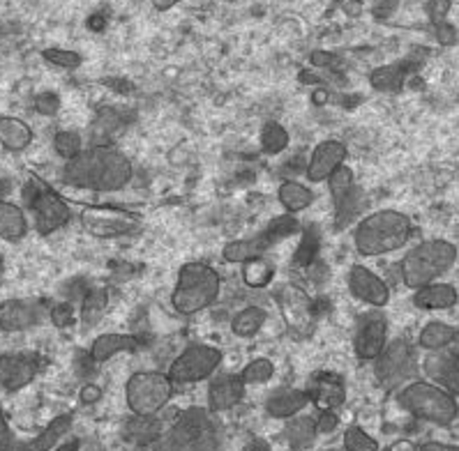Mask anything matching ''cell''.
I'll return each instance as SVG.
<instances>
[{
    "label": "cell",
    "mask_w": 459,
    "mask_h": 451,
    "mask_svg": "<svg viewBox=\"0 0 459 451\" xmlns=\"http://www.w3.org/2000/svg\"><path fill=\"white\" fill-rule=\"evenodd\" d=\"M134 168L130 157L123 155L114 145H91L76 157L65 161L63 183L76 189L111 193L130 184Z\"/></svg>",
    "instance_id": "obj_1"
},
{
    "label": "cell",
    "mask_w": 459,
    "mask_h": 451,
    "mask_svg": "<svg viewBox=\"0 0 459 451\" xmlns=\"http://www.w3.org/2000/svg\"><path fill=\"white\" fill-rule=\"evenodd\" d=\"M413 235V224L400 209H378L353 228V244L360 256H385L397 251Z\"/></svg>",
    "instance_id": "obj_2"
},
{
    "label": "cell",
    "mask_w": 459,
    "mask_h": 451,
    "mask_svg": "<svg viewBox=\"0 0 459 451\" xmlns=\"http://www.w3.org/2000/svg\"><path fill=\"white\" fill-rule=\"evenodd\" d=\"M220 293L221 277L215 268L205 263H185L171 293L173 311L180 316H195L211 309L220 300Z\"/></svg>",
    "instance_id": "obj_3"
},
{
    "label": "cell",
    "mask_w": 459,
    "mask_h": 451,
    "mask_svg": "<svg viewBox=\"0 0 459 451\" xmlns=\"http://www.w3.org/2000/svg\"><path fill=\"white\" fill-rule=\"evenodd\" d=\"M397 405L420 421L434 426H450L459 414L457 396L437 382L411 380L397 392Z\"/></svg>",
    "instance_id": "obj_4"
},
{
    "label": "cell",
    "mask_w": 459,
    "mask_h": 451,
    "mask_svg": "<svg viewBox=\"0 0 459 451\" xmlns=\"http://www.w3.org/2000/svg\"><path fill=\"white\" fill-rule=\"evenodd\" d=\"M457 263V247L448 240H427L411 249L400 263L402 284L418 290L427 284H434L438 277L453 269Z\"/></svg>",
    "instance_id": "obj_5"
},
{
    "label": "cell",
    "mask_w": 459,
    "mask_h": 451,
    "mask_svg": "<svg viewBox=\"0 0 459 451\" xmlns=\"http://www.w3.org/2000/svg\"><path fill=\"white\" fill-rule=\"evenodd\" d=\"M162 451H221V433L211 410L187 408L160 440Z\"/></svg>",
    "instance_id": "obj_6"
},
{
    "label": "cell",
    "mask_w": 459,
    "mask_h": 451,
    "mask_svg": "<svg viewBox=\"0 0 459 451\" xmlns=\"http://www.w3.org/2000/svg\"><path fill=\"white\" fill-rule=\"evenodd\" d=\"M173 396V380L162 370H136L125 385V401L132 414L162 413Z\"/></svg>",
    "instance_id": "obj_7"
},
{
    "label": "cell",
    "mask_w": 459,
    "mask_h": 451,
    "mask_svg": "<svg viewBox=\"0 0 459 451\" xmlns=\"http://www.w3.org/2000/svg\"><path fill=\"white\" fill-rule=\"evenodd\" d=\"M300 231V221L293 215H281L275 217L268 226H264L255 237H247V240H233L224 244L221 249V258L227 263H240L256 256H264L265 251H271L273 247H277L281 240L296 235Z\"/></svg>",
    "instance_id": "obj_8"
},
{
    "label": "cell",
    "mask_w": 459,
    "mask_h": 451,
    "mask_svg": "<svg viewBox=\"0 0 459 451\" xmlns=\"http://www.w3.org/2000/svg\"><path fill=\"white\" fill-rule=\"evenodd\" d=\"M418 376V360L413 345L406 338H393L374 360V378L385 392L409 385Z\"/></svg>",
    "instance_id": "obj_9"
},
{
    "label": "cell",
    "mask_w": 459,
    "mask_h": 451,
    "mask_svg": "<svg viewBox=\"0 0 459 451\" xmlns=\"http://www.w3.org/2000/svg\"><path fill=\"white\" fill-rule=\"evenodd\" d=\"M23 205L30 209L33 215L35 228H38L42 235H51L58 228L70 224V205L60 199L54 189L44 187L39 180H28L23 184Z\"/></svg>",
    "instance_id": "obj_10"
},
{
    "label": "cell",
    "mask_w": 459,
    "mask_h": 451,
    "mask_svg": "<svg viewBox=\"0 0 459 451\" xmlns=\"http://www.w3.org/2000/svg\"><path fill=\"white\" fill-rule=\"evenodd\" d=\"M221 366V350L208 344H192L171 362L169 378L173 385H192L204 382L217 373Z\"/></svg>",
    "instance_id": "obj_11"
},
{
    "label": "cell",
    "mask_w": 459,
    "mask_h": 451,
    "mask_svg": "<svg viewBox=\"0 0 459 451\" xmlns=\"http://www.w3.org/2000/svg\"><path fill=\"white\" fill-rule=\"evenodd\" d=\"M72 430V414H60L51 419L49 426L30 440H22L12 433L5 414L0 413V451H51Z\"/></svg>",
    "instance_id": "obj_12"
},
{
    "label": "cell",
    "mask_w": 459,
    "mask_h": 451,
    "mask_svg": "<svg viewBox=\"0 0 459 451\" xmlns=\"http://www.w3.org/2000/svg\"><path fill=\"white\" fill-rule=\"evenodd\" d=\"M388 344V318L381 309L360 313L353 332V353L360 362H374Z\"/></svg>",
    "instance_id": "obj_13"
},
{
    "label": "cell",
    "mask_w": 459,
    "mask_h": 451,
    "mask_svg": "<svg viewBox=\"0 0 459 451\" xmlns=\"http://www.w3.org/2000/svg\"><path fill=\"white\" fill-rule=\"evenodd\" d=\"M82 224L91 235L95 237H120L139 231L141 219L127 209L114 208H83Z\"/></svg>",
    "instance_id": "obj_14"
},
{
    "label": "cell",
    "mask_w": 459,
    "mask_h": 451,
    "mask_svg": "<svg viewBox=\"0 0 459 451\" xmlns=\"http://www.w3.org/2000/svg\"><path fill=\"white\" fill-rule=\"evenodd\" d=\"M277 302L291 332H296L298 336H309L314 328V309L307 293L293 284H284L277 290Z\"/></svg>",
    "instance_id": "obj_15"
},
{
    "label": "cell",
    "mask_w": 459,
    "mask_h": 451,
    "mask_svg": "<svg viewBox=\"0 0 459 451\" xmlns=\"http://www.w3.org/2000/svg\"><path fill=\"white\" fill-rule=\"evenodd\" d=\"M349 290L356 300L374 306V309H384L390 302V288L378 274L368 269L365 265H353L349 269Z\"/></svg>",
    "instance_id": "obj_16"
},
{
    "label": "cell",
    "mask_w": 459,
    "mask_h": 451,
    "mask_svg": "<svg viewBox=\"0 0 459 451\" xmlns=\"http://www.w3.org/2000/svg\"><path fill=\"white\" fill-rule=\"evenodd\" d=\"M39 360L35 354H0V387L7 392H19L35 380Z\"/></svg>",
    "instance_id": "obj_17"
},
{
    "label": "cell",
    "mask_w": 459,
    "mask_h": 451,
    "mask_svg": "<svg viewBox=\"0 0 459 451\" xmlns=\"http://www.w3.org/2000/svg\"><path fill=\"white\" fill-rule=\"evenodd\" d=\"M349 157V150L342 140H324L312 150V157L307 161V168H305V175L312 184H319L328 180V175L335 171L337 166H342Z\"/></svg>",
    "instance_id": "obj_18"
},
{
    "label": "cell",
    "mask_w": 459,
    "mask_h": 451,
    "mask_svg": "<svg viewBox=\"0 0 459 451\" xmlns=\"http://www.w3.org/2000/svg\"><path fill=\"white\" fill-rule=\"evenodd\" d=\"M245 385L240 373H221L215 376L208 385V410L211 413H227L236 408L245 396Z\"/></svg>",
    "instance_id": "obj_19"
},
{
    "label": "cell",
    "mask_w": 459,
    "mask_h": 451,
    "mask_svg": "<svg viewBox=\"0 0 459 451\" xmlns=\"http://www.w3.org/2000/svg\"><path fill=\"white\" fill-rule=\"evenodd\" d=\"M307 394H309V401H312L319 410L342 408L346 401L344 378H342L340 373H330V370L316 373L312 385H309Z\"/></svg>",
    "instance_id": "obj_20"
},
{
    "label": "cell",
    "mask_w": 459,
    "mask_h": 451,
    "mask_svg": "<svg viewBox=\"0 0 459 451\" xmlns=\"http://www.w3.org/2000/svg\"><path fill=\"white\" fill-rule=\"evenodd\" d=\"M425 373L443 389H448L453 396H459V353L453 350L432 353L425 360Z\"/></svg>",
    "instance_id": "obj_21"
},
{
    "label": "cell",
    "mask_w": 459,
    "mask_h": 451,
    "mask_svg": "<svg viewBox=\"0 0 459 451\" xmlns=\"http://www.w3.org/2000/svg\"><path fill=\"white\" fill-rule=\"evenodd\" d=\"M42 320V309L38 302L7 300L0 304V329L3 332H23L35 328Z\"/></svg>",
    "instance_id": "obj_22"
},
{
    "label": "cell",
    "mask_w": 459,
    "mask_h": 451,
    "mask_svg": "<svg viewBox=\"0 0 459 451\" xmlns=\"http://www.w3.org/2000/svg\"><path fill=\"white\" fill-rule=\"evenodd\" d=\"M307 389H296V387H277L265 398V413L275 419H291L303 413L309 405Z\"/></svg>",
    "instance_id": "obj_23"
},
{
    "label": "cell",
    "mask_w": 459,
    "mask_h": 451,
    "mask_svg": "<svg viewBox=\"0 0 459 451\" xmlns=\"http://www.w3.org/2000/svg\"><path fill=\"white\" fill-rule=\"evenodd\" d=\"M157 414H132L125 421L123 438L136 449H148L152 445H160L162 440V424Z\"/></svg>",
    "instance_id": "obj_24"
},
{
    "label": "cell",
    "mask_w": 459,
    "mask_h": 451,
    "mask_svg": "<svg viewBox=\"0 0 459 451\" xmlns=\"http://www.w3.org/2000/svg\"><path fill=\"white\" fill-rule=\"evenodd\" d=\"M141 345L139 336L136 334H120V332H108V334H100L91 345V357L95 364H104L111 357L120 353H136Z\"/></svg>",
    "instance_id": "obj_25"
},
{
    "label": "cell",
    "mask_w": 459,
    "mask_h": 451,
    "mask_svg": "<svg viewBox=\"0 0 459 451\" xmlns=\"http://www.w3.org/2000/svg\"><path fill=\"white\" fill-rule=\"evenodd\" d=\"M459 302V293L453 284H427L416 290L413 304L425 311H443V309H453Z\"/></svg>",
    "instance_id": "obj_26"
},
{
    "label": "cell",
    "mask_w": 459,
    "mask_h": 451,
    "mask_svg": "<svg viewBox=\"0 0 459 451\" xmlns=\"http://www.w3.org/2000/svg\"><path fill=\"white\" fill-rule=\"evenodd\" d=\"M284 440L291 449L307 451L312 449L316 438H319V429H316V419L309 417V414H296L287 421L284 426Z\"/></svg>",
    "instance_id": "obj_27"
},
{
    "label": "cell",
    "mask_w": 459,
    "mask_h": 451,
    "mask_svg": "<svg viewBox=\"0 0 459 451\" xmlns=\"http://www.w3.org/2000/svg\"><path fill=\"white\" fill-rule=\"evenodd\" d=\"M33 143V129L12 115H0V145L10 152H23Z\"/></svg>",
    "instance_id": "obj_28"
},
{
    "label": "cell",
    "mask_w": 459,
    "mask_h": 451,
    "mask_svg": "<svg viewBox=\"0 0 459 451\" xmlns=\"http://www.w3.org/2000/svg\"><path fill=\"white\" fill-rule=\"evenodd\" d=\"M26 212L10 200H0V237L7 242H19L26 237Z\"/></svg>",
    "instance_id": "obj_29"
},
{
    "label": "cell",
    "mask_w": 459,
    "mask_h": 451,
    "mask_svg": "<svg viewBox=\"0 0 459 451\" xmlns=\"http://www.w3.org/2000/svg\"><path fill=\"white\" fill-rule=\"evenodd\" d=\"M459 332L457 328L448 325V322H427L422 328L420 336H418V345L422 350H429V353H437V350H446L448 345L457 344Z\"/></svg>",
    "instance_id": "obj_30"
},
{
    "label": "cell",
    "mask_w": 459,
    "mask_h": 451,
    "mask_svg": "<svg viewBox=\"0 0 459 451\" xmlns=\"http://www.w3.org/2000/svg\"><path fill=\"white\" fill-rule=\"evenodd\" d=\"M411 64L406 63H393L377 67L369 74V86L378 92H400L406 83V74H409Z\"/></svg>",
    "instance_id": "obj_31"
},
{
    "label": "cell",
    "mask_w": 459,
    "mask_h": 451,
    "mask_svg": "<svg viewBox=\"0 0 459 451\" xmlns=\"http://www.w3.org/2000/svg\"><path fill=\"white\" fill-rule=\"evenodd\" d=\"M277 199H280V205L287 209L289 215H296V212L307 209L316 196H314L312 189L305 187L303 183L287 180V183H281L280 189H277Z\"/></svg>",
    "instance_id": "obj_32"
},
{
    "label": "cell",
    "mask_w": 459,
    "mask_h": 451,
    "mask_svg": "<svg viewBox=\"0 0 459 451\" xmlns=\"http://www.w3.org/2000/svg\"><path fill=\"white\" fill-rule=\"evenodd\" d=\"M268 311L261 306H245L231 318V332L240 338H252L264 329Z\"/></svg>",
    "instance_id": "obj_33"
},
{
    "label": "cell",
    "mask_w": 459,
    "mask_h": 451,
    "mask_svg": "<svg viewBox=\"0 0 459 451\" xmlns=\"http://www.w3.org/2000/svg\"><path fill=\"white\" fill-rule=\"evenodd\" d=\"M333 208H335V228L337 231H344L346 226H351L353 221L360 217L362 208H365V193H362V189L356 184V187L346 193L344 199L337 200Z\"/></svg>",
    "instance_id": "obj_34"
},
{
    "label": "cell",
    "mask_w": 459,
    "mask_h": 451,
    "mask_svg": "<svg viewBox=\"0 0 459 451\" xmlns=\"http://www.w3.org/2000/svg\"><path fill=\"white\" fill-rule=\"evenodd\" d=\"M321 251V233L316 226H307L303 233V240L298 244L296 253L291 258L293 268H312L319 260Z\"/></svg>",
    "instance_id": "obj_35"
},
{
    "label": "cell",
    "mask_w": 459,
    "mask_h": 451,
    "mask_svg": "<svg viewBox=\"0 0 459 451\" xmlns=\"http://www.w3.org/2000/svg\"><path fill=\"white\" fill-rule=\"evenodd\" d=\"M275 263H271L268 258L256 256L249 258L243 263V281L249 285V288H265L268 284H273L275 279Z\"/></svg>",
    "instance_id": "obj_36"
},
{
    "label": "cell",
    "mask_w": 459,
    "mask_h": 451,
    "mask_svg": "<svg viewBox=\"0 0 459 451\" xmlns=\"http://www.w3.org/2000/svg\"><path fill=\"white\" fill-rule=\"evenodd\" d=\"M108 306V293L104 288H88L82 300V322L83 328H92L102 320Z\"/></svg>",
    "instance_id": "obj_37"
},
{
    "label": "cell",
    "mask_w": 459,
    "mask_h": 451,
    "mask_svg": "<svg viewBox=\"0 0 459 451\" xmlns=\"http://www.w3.org/2000/svg\"><path fill=\"white\" fill-rule=\"evenodd\" d=\"M261 148L265 155H280L289 148V132L280 123H265L261 129Z\"/></svg>",
    "instance_id": "obj_38"
},
{
    "label": "cell",
    "mask_w": 459,
    "mask_h": 451,
    "mask_svg": "<svg viewBox=\"0 0 459 451\" xmlns=\"http://www.w3.org/2000/svg\"><path fill=\"white\" fill-rule=\"evenodd\" d=\"M325 183H328L330 199H333V205H335L337 200L344 199L346 193H349L353 187H356V177H353L351 168L346 166V164H342V166H337L335 171L330 173Z\"/></svg>",
    "instance_id": "obj_39"
},
{
    "label": "cell",
    "mask_w": 459,
    "mask_h": 451,
    "mask_svg": "<svg viewBox=\"0 0 459 451\" xmlns=\"http://www.w3.org/2000/svg\"><path fill=\"white\" fill-rule=\"evenodd\" d=\"M240 376H243L245 385H264V382H268L275 376V364L268 357H256L249 364H245Z\"/></svg>",
    "instance_id": "obj_40"
},
{
    "label": "cell",
    "mask_w": 459,
    "mask_h": 451,
    "mask_svg": "<svg viewBox=\"0 0 459 451\" xmlns=\"http://www.w3.org/2000/svg\"><path fill=\"white\" fill-rule=\"evenodd\" d=\"M54 150L58 152L63 159H72L79 152L83 150V139L82 134H76V132H70V129H60L58 134L54 136Z\"/></svg>",
    "instance_id": "obj_41"
},
{
    "label": "cell",
    "mask_w": 459,
    "mask_h": 451,
    "mask_svg": "<svg viewBox=\"0 0 459 451\" xmlns=\"http://www.w3.org/2000/svg\"><path fill=\"white\" fill-rule=\"evenodd\" d=\"M344 449L346 451H378V442L374 440L368 430L360 426H349L344 430Z\"/></svg>",
    "instance_id": "obj_42"
},
{
    "label": "cell",
    "mask_w": 459,
    "mask_h": 451,
    "mask_svg": "<svg viewBox=\"0 0 459 451\" xmlns=\"http://www.w3.org/2000/svg\"><path fill=\"white\" fill-rule=\"evenodd\" d=\"M42 58L56 67H63V70H76L83 63L82 55L76 51H70V48H44Z\"/></svg>",
    "instance_id": "obj_43"
},
{
    "label": "cell",
    "mask_w": 459,
    "mask_h": 451,
    "mask_svg": "<svg viewBox=\"0 0 459 451\" xmlns=\"http://www.w3.org/2000/svg\"><path fill=\"white\" fill-rule=\"evenodd\" d=\"M120 127V115L114 108H102L95 118V124H92V134L95 136H108L114 134L116 129Z\"/></svg>",
    "instance_id": "obj_44"
},
{
    "label": "cell",
    "mask_w": 459,
    "mask_h": 451,
    "mask_svg": "<svg viewBox=\"0 0 459 451\" xmlns=\"http://www.w3.org/2000/svg\"><path fill=\"white\" fill-rule=\"evenodd\" d=\"M49 318L51 322H54L56 328H72L76 322V313H74V306L70 304V302H58V304L51 306L49 311Z\"/></svg>",
    "instance_id": "obj_45"
},
{
    "label": "cell",
    "mask_w": 459,
    "mask_h": 451,
    "mask_svg": "<svg viewBox=\"0 0 459 451\" xmlns=\"http://www.w3.org/2000/svg\"><path fill=\"white\" fill-rule=\"evenodd\" d=\"M309 63H312L316 70H324V72L342 70V58L335 54H330V51H314V54L309 55Z\"/></svg>",
    "instance_id": "obj_46"
},
{
    "label": "cell",
    "mask_w": 459,
    "mask_h": 451,
    "mask_svg": "<svg viewBox=\"0 0 459 451\" xmlns=\"http://www.w3.org/2000/svg\"><path fill=\"white\" fill-rule=\"evenodd\" d=\"M35 111H38L39 115L51 118V115H56V113L60 111V97L56 95V92H39V95L35 97Z\"/></svg>",
    "instance_id": "obj_47"
},
{
    "label": "cell",
    "mask_w": 459,
    "mask_h": 451,
    "mask_svg": "<svg viewBox=\"0 0 459 451\" xmlns=\"http://www.w3.org/2000/svg\"><path fill=\"white\" fill-rule=\"evenodd\" d=\"M337 426H340V417H337L335 410H321V414L316 417V429H319V435L335 433Z\"/></svg>",
    "instance_id": "obj_48"
},
{
    "label": "cell",
    "mask_w": 459,
    "mask_h": 451,
    "mask_svg": "<svg viewBox=\"0 0 459 451\" xmlns=\"http://www.w3.org/2000/svg\"><path fill=\"white\" fill-rule=\"evenodd\" d=\"M102 387L92 385V382H88V385L82 387V392H79V398H82L83 405H95L98 401H102Z\"/></svg>",
    "instance_id": "obj_49"
},
{
    "label": "cell",
    "mask_w": 459,
    "mask_h": 451,
    "mask_svg": "<svg viewBox=\"0 0 459 451\" xmlns=\"http://www.w3.org/2000/svg\"><path fill=\"white\" fill-rule=\"evenodd\" d=\"M437 39H438V44H443V47H450V44L457 39V32H455V28L450 26V23H438Z\"/></svg>",
    "instance_id": "obj_50"
},
{
    "label": "cell",
    "mask_w": 459,
    "mask_h": 451,
    "mask_svg": "<svg viewBox=\"0 0 459 451\" xmlns=\"http://www.w3.org/2000/svg\"><path fill=\"white\" fill-rule=\"evenodd\" d=\"M418 451H459V445H448V442H425L418 447Z\"/></svg>",
    "instance_id": "obj_51"
},
{
    "label": "cell",
    "mask_w": 459,
    "mask_h": 451,
    "mask_svg": "<svg viewBox=\"0 0 459 451\" xmlns=\"http://www.w3.org/2000/svg\"><path fill=\"white\" fill-rule=\"evenodd\" d=\"M448 5H450L448 0H432V10H429L432 12V19H437L438 21V19H443V16L448 14Z\"/></svg>",
    "instance_id": "obj_52"
},
{
    "label": "cell",
    "mask_w": 459,
    "mask_h": 451,
    "mask_svg": "<svg viewBox=\"0 0 459 451\" xmlns=\"http://www.w3.org/2000/svg\"><path fill=\"white\" fill-rule=\"evenodd\" d=\"M178 3H183V0H151V5L155 7L157 12H169L171 7H176Z\"/></svg>",
    "instance_id": "obj_53"
},
{
    "label": "cell",
    "mask_w": 459,
    "mask_h": 451,
    "mask_svg": "<svg viewBox=\"0 0 459 451\" xmlns=\"http://www.w3.org/2000/svg\"><path fill=\"white\" fill-rule=\"evenodd\" d=\"M388 451H418V447L411 440H397L388 447Z\"/></svg>",
    "instance_id": "obj_54"
},
{
    "label": "cell",
    "mask_w": 459,
    "mask_h": 451,
    "mask_svg": "<svg viewBox=\"0 0 459 451\" xmlns=\"http://www.w3.org/2000/svg\"><path fill=\"white\" fill-rule=\"evenodd\" d=\"M328 90H324V88H319V90H316V92H314V97H312V99H314V104H319V106H321V104H325V102H328Z\"/></svg>",
    "instance_id": "obj_55"
},
{
    "label": "cell",
    "mask_w": 459,
    "mask_h": 451,
    "mask_svg": "<svg viewBox=\"0 0 459 451\" xmlns=\"http://www.w3.org/2000/svg\"><path fill=\"white\" fill-rule=\"evenodd\" d=\"M51 451H79V442H67V445H60Z\"/></svg>",
    "instance_id": "obj_56"
},
{
    "label": "cell",
    "mask_w": 459,
    "mask_h": 451,
    "mask_svg": "<svg viewBox=\"0 0 459 451\" xmlns=\"http://www.w3.org/2000/svg\"><path fill=\"white\" fill-rule=\"evenodd\" d=\"M324 451H346V449H342V447H330V449H324Z\"/></svg>",
    "instance_id": "obj_57"
},
{
    "label": "cell",
    "mask_w": 459,
    "mask_h": 451,
    "mask_svg": "<svg viewBox=\"0 0 459 451\" xmlns=\"http://www.w3.org/2000/svg\"><path fill=\"white\" fill-rule=\"evenodd\" d=\"M0 272H3V258H0Z\"/></svg>",
    "instance_id": "obj_58"
},
{
    "label": "cell",
    "mask_w": 459,
    "mask_h": 451,
    "mask_svg": "<svg viewBox=\"0 0 459 451\" xmlns=\"http://www.w3.org/2000/svg\"><path fill=\"white\" fill-rule=\"evenodd\" d=\"M289 451H298V449H289Z\"/></svg>",
    "instance_id": "obj_59"
}]
</instances>
